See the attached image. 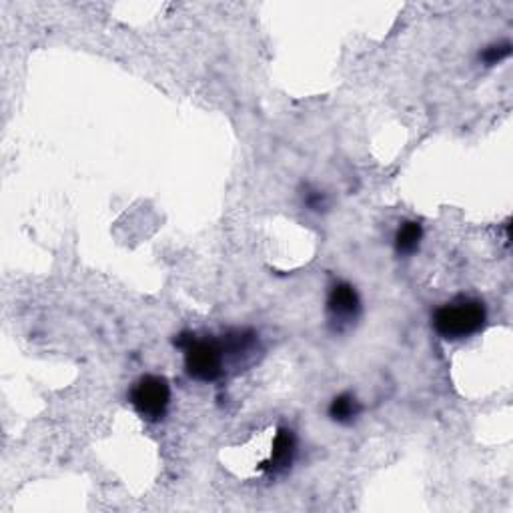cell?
Instances as JSON below:
<instances>
[{"label": "cell", "instance_id": "ba28073f", "mask_svg": "<svg viewBox=\"0 0 513 513\" xmlns=\"http://www.w3.org/2000/svg\"><path fill=\"white\" fill-rule=\"evenodd\" d=\"M511 53V45L509 43H500V45H492L487 46L485 51L479 55V59H482L487 66H493V64H500L501 61H506Z\"/></svg>", "mask_w": 513, "mask_h": 513}, {"label": "cell", "instance_id": "3957f363", "mask_svg": "<svg viewBox=\"0 0 513 513\" xmlns=\"http://www.w3.org/2000/svg\"><path fill=\"white\" fill-rule=\"evenodd\" d=\"M130 403L143 419L161 421L171 405V385L161 375L140 377L130 391Z\"/></svg>", "mask_w": 513, "mask_h": 513}, {"label": "cell", "instance_id": "5b68a950", "mask_svg": "<svg viewBox=\"0 0 513 513\" xmlns=\"http://www.w3.org/2000/svg\"><path fill=\"white\" fill-rule=\"evenodd\" d=\"M297 453V440L291 429H279L275 440H273L271 458L261 463V469H267L271 474H279L291 467Z\"/></svg>", "mask_w": 513, "mask_h": 513}, {"label": "cell", "instance_id": "52a82bcc", "mask_svg": "<svg viewBox=\"0 0 513 513\" xmlns=\"http://www.w3.org/2000/svg\"><path fill=\"white\" fill-rule=\"evenodd\" d=\"M359 413H361V403L355 399V395L351 393L337 395L329 405V417L343 425L353 424V421L359 417Z\"/></svg>", "mask_w": 513, "mask_h": 513}, {"label": "cell", "instance_id": "9c48e42d", "mask_svg": "<svg viewBox=\"0 0 513 513\" xmlns=\"http://www.w3.org/2000/svg\"><path fill=\"white\" fill-rule=\"evenodd\" d=\"M305 205L309 206L311 211H325L327 209V205H329V201H327V197H325V193H321V191H309L307 195H305Z\"/></svg>", "mask_w": 513, "mask_h": 513}, {"label": "cell", "instance_id": "277c9868", "mask_svg": "<svg viewBox=\"0 0 513 513\" xmlns=\"http://www.w3.org/2000/svg\"><path fill=\"white\" fill-rule=\"evenodd\" d=\"M361 315V299L355 287L349 283H337L331 289L329 299H327V319L329 327L335 333H343L345 329H349L355 321Z\"/></svg>", "mask_w": 513, "mask_h": 513}, {"label": "cell", "instance_id": "6da1fadb", "mask_svg": "<svg viewBox=\"0 0 513 513\" xmlns=\"http://www.w3.org/2000/svg\"><path fill=\"white\" fill-rule=\"evenodd\" d=\"M485 321V305L479 299H469V297L445 303L433 313L435 333L443 337L445 341H461V339L479 333Z\"/></svg>", "mask_w": 513, "mask_h": 513}, {"label": "cell", "instance_id": "8992f818", "mask_svg": "<svg viewBox=\"0 0 513 513\" xmlns=\"http://www.w3.org/2000/svg\"><path fill=\"white\" fill-rule=\"evenodd\" d=\"M421 239H424V227L417 221H405L403 225L397 229L395 233V251L397 255H413L421 245Z\"/></svg>", "mask_w": 513, "mask_h": 513}, {"label": "cell", "instance_id": "7a4b0ae2", "mask_svg": "<svg viewBox=\"0 0 513 513\" xmlns=\"http://www.w3.org/2000/svg\"><path fill=\"white\" fill-rule=\"evenodd\" d=\"M185 369L197 382L211 383L223 375L225 351L221 341L214 339H193L185 347Z\"/></svg>", "mask_w": 513, "mask_h": 513}]
</instances>
